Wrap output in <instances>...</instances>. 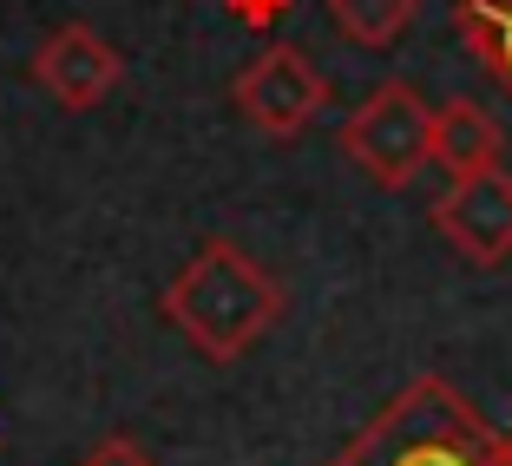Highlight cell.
I'll return each mask as SVG.
<instances>
[{"label": "cell", "mask_w": 512, "mask_h": 466, "mask_svg": "<svg viewBox=\"0 0 512 466\" xmlns=\"http://www.w3.org/2000/svg\"><path fill=\"white\" fill-rule=\"evenodd\" d=\"M158 309L204 361H237L283 322V283L230 237H211L165 283Z\"/></svg>", "instance_id": "cell-1"}, {"label": "cell", "mask_w": 512, "mask_h": 466, "mask_svg": "<svg viewBox=\"0 0 512 466\" xmlns=\"http://www.w3.org/2000/svg\"><path fill=\"white\" fill-rule=\"evenodd\" d=\"M329 466H506V434L447 375H414Z\"/></svg>", "instance_id": "cell-2"}, {"label": "cell", "mask_w": 512, "mask_h": 466, "mask_svg": "<svg viewBox=\"0 0 512 466\" xmlns=\"http://www.w3.org/2000/svg\"><path fill=\"white\" fill-rule=\"evenodd\" d=\"M342 151H348V165L362 178H375L381 191H407L414 171L434 165V106L407 79H381L342 119Z\"/></svg>", "instance_id": "cell-3"}, {"label": "cell", "mask_w": 512, "mask_h": 466, "mask_svg": "<svg viewBox=\"0 0 512 466\" xmlns=\"http://www.w3.org/2000/svg\"><path fill=\"white\" fill-rule=\"evenodd\" d=\"M230 99H237V112L256 125V132L296 138L302 125L329 106V79L309 66V53H302V46L276 40V46H263V53H256V60L237 73Z\"/></svg>", "instance_id": "cell-4"}, {"label": "cell", "mask_w": 512, "mask_h": 466, "mask_svg": "<svg viewBox=\"0 0 512 466\" xmlns=\"http://www.w3.org/2000/svg\"><path fill=\"white\" fill-rule=\"evenodd\" d=\"M434 224L453 250L499 270L512 256V171H473V178H447V191L434 197Z\"/></svg>", "instance_id": "cell-5"}, {"label": "cell", "mask_w": 512, "mask_h": 466, "mask_svg": "<svg viewBox=\"0 0 512 466\" xmlns=\"http://www.w3.org/2000/svg\"><path fill=\"white\" fill-rule=\"evenodd\" d=\"M119 79H125L119 46H112L106 33L79 27V20H66L60 33H46L40 53H33V86H40L60 112H92Z\"/></svg>", "instance_id": "cell-6"}, {"label": "cell", "mask_w": 512, "mask_h": 466, "mask_svg": "<svg viewBox=\"0 0 512 466\" xmlns=\"http://www.w3.org/2000/svg\"><path fill=\"white\" fill-rule=\"evenodd\" d=\"M434 165L447 178H473V171H493L499 165V125L486 106L473 99H447L434 106Z\"/></svg>", "instance_id": "cell-7"}, {"label": "cell", "mask_w": 512, "mask_h": 466, "mask_svg": "<svg viewBox=\"0 0 512 466\" xmlns=\"http://www.w3.org/2000/svg\"><path fill=\"white\" fill-rule=\"evenodd\" d=\"M453 27L467 33L486 73L512 92V0H453Z\"/></svg>", "instance_id": "cell-8"}, {"label": "cell", "mask_w": 512, "mask_h": 466, "mask_svg": "<svg viewBox=\"0 0 512 466\" xmlns=\"http://www.w3.org/2000/svg\"><path fill=\"white\" fill-rule=\"evenodd\" d=\"M421 14V0H329V20L355 46H394Z\"/></svg>", "instance_id": "cell-9"}, {"label": "cell", "mask_w": 512, "mask_h": 466, "mask_svg": "<svg viewBox=\"0 0 512 466\" xmlns=\"http://www.w3.org/2000/svg\"><path fill=\"white\" fill-rule=\"evenodd\" d=\"M224 7H230V20H243V27H256V33L283 27V20L296 14V0H224Z\"/></svg>", "instance_id": "cell-10"}, {"label": "cell", "mask_w": 512, "mask_h": 466, "mask_svg": "<svg viewBox=\"0 0 512 466\" xmlns=\"http://www.w3.org/2000/svg\"><path fill=\"white\" fill-rule=\"evenodd\" d=\"M79 466H158V460H151V453L138 447V440L112 434V440H99V447H92V453H86V460H79Z\"/></svg>", "instance_id": "cell-11"}, {"label": "cell", "mask_w": 512, "mask_h": 466, "mask_svg": "<svg viewBox=\"0 0 512 466\" xmlns=\"http://www.w3.org/2000/svg\"><path fill=\"white\" fill-rule=\"evenodd\" d=\"M506 466H512V434H506Z\"/></svg>", "instance_id": "cell-12"}]
</instances>
